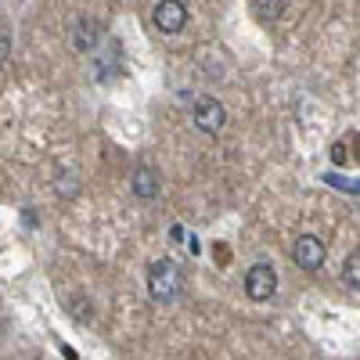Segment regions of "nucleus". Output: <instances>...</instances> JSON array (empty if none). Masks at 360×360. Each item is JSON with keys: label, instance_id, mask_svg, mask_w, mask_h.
Listing matches in <instances>:
<instances>
[{"label": "nucleus", "instance_id": "9d476101", "mask_svg": "<svg viewBox=\"0 0 360 360\" xmlns=\"http://www.w3.org/2000/svg\"><path fill=\"white\" fill-rule=\"evenodd\" d=\"M332 159H335V162H346V148H342V144L332 148Z\"/></svg>", "mask_w": 360, "mask_h": 360}, {"label": "nucleus", "instance_id": "39448f33", "mask_svg": "<svg viewBox=\"0 0 360 360\" xmlns=\"http://www.w3.org/2000/svg\"><path fill=\"white\" fill-rule=\"evenodd\" d=\"M292 259H295V266H303V270H321L324 266V242H321V238H314V234L295 238Z\"/></svg>", "mask_w": 360, "mask_h": 360}, {"label": "nucleus", "instance_id": "9b49d317", "mask_svg": "<svg viewBox=\"0 0 360 360\" xmlns=\"http://www.w3.org/2000/svg\"><path fill=\"white\" fill-rule=\"evenodd\" d=\"M8 51H11V40H8V37H0V62L8 58Z\"/></svg>", "mask_w": 360, "mask_h": 360}, {"label": "nucleus", "instance_id": "20e7f679", "mask_svg": "<svg viewBox=\"0 0 360 360\" xmlns=\"http://www.w3.org/2000/svg\"><path fill=\"white\" fill-rule=\"evenodd\" d=\"M191 115H195V127L202 134H220L224 123H227V112H224V105L217 98H198Z\"/></svg>", "mask_w": 360, "mask_h": 360}, {"label": "nucleus", "instance_id": "f03ea898", "mask_svg": "<svg viewBox=\"0 0 360 360\" xmlns=\"http://www.w3.org/2000/svg\"><path fill=\"white\" fill-rule=\"evenodd\" d=\"M274 292H278V270L270 266V263L249 266V274H245V295L256 299V303H266Z\"/></svg>", "mask_w": 360, "mask_h": 360}, {"label": "nucleus", "instance_id": "0eeeda50", "mask_svg": "<svg viewBox=\"0 0 360 360\" xmlns=\"http://www.w3.org/2000/svg\"><path fill=\"white\" fill-rule=\"evenodd\" d=\"M98 40H101V25H98V22H90V18L76 22V25H72V33H69V44H72L76 51L98 47Z\"/></svg>", "mask_w": 360, "mask_h": 360}, {"label": "nucleus", "instance_id": "f257e3e1", "mask_svg": "<svg viewBox=\"0 0 360 360\" xmlns=\"http://www.w3.org/2000/svg\"><path fill=\"white\" fill-rule=\"evenodd\" d=\"M148 292H152L155 303H173L184 292V274L173 259H155L148 270Z\"/></svg>", "mask_w": 360, "mask_h": 360}, {"label": "nucleus", "instance_id": "423d86ee", "mask_svg": "<svg viewBox=\"0 0 360 360\" xmlns=\"http://www.w3.org/2000/svg\"><path fill=\"white\" fill-rule=\"evenodd\" d=\"M130 188H134V195H137L141 202H152V198L159 195V173H155L152 166H137L134 176H130Z\"/></svg>", "mask_w": 360, "mask_h": 360}, {"label": "nucleus", "instance_id": "7ed1b4c3", "mask_svg": "<svg viewBox=\"0 0 360 360\" xmlns=\"http://www.w3.org/2000/svg\"><path fill=\"white\" fill-rule=\"evenodd\" d=\"M152 22L162 33H180V29L188 25V4L184 0H159L155 11H152Z\"/></svg>", "mask_w": 360, "mask_h": 360}, {"label": "nucleus", "instance_id": "6e6552de", "mask_svg": "<svg viewBox=\"0 0 360 360\" xmlns=\"http://www.w3.org/2000/svg\"><path fill=\"white\" fill-rule=\"evenodd\" d=\"M252 8H256V18L278 22V18L285 15V0H252Z\"/></svg>", "mask_w": 360, "mask_h": 360}, {"label": "nucleus", "instance_id": "1a4fd4ad", "mask_svg": "<svg viewBox=\"0 0 360 360\" xmlns=\"http://www.w3.org/2000/svg\"><path fill=\"white\" fill-rule=\"evenodd\" d=\"M342 281H346V288H360V252L353 249L349 252V259H346V266H342Z\"/></svg>", "mask_w": 360, "mask_h": 360}]
</instances>
